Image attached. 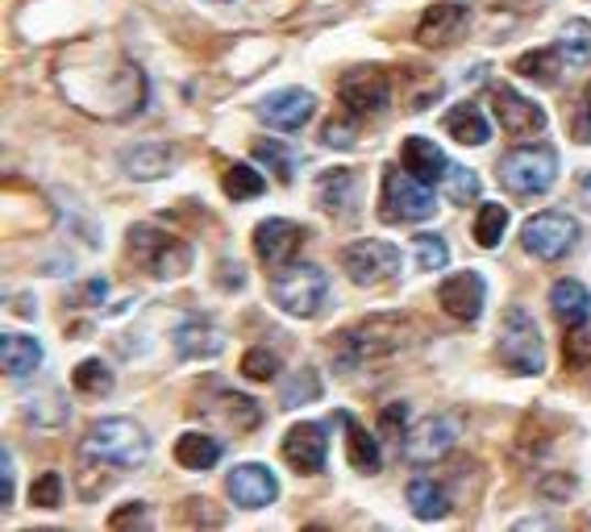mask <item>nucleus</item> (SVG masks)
Segmentation results:
<instances>
[{"label": "nucleus", "mask_w": 591, "mask_h": 532, "mask_svg": "<svg viewBox=\"0 0 591 532\" xmlns=\"http://www.w3.org/2000/svg\"><path fill=\"white\" fill-rule=\"evenodd\" d=\"M146 457H151V437L130 417L96 420L79 441V470H100L109 483H113V475L138 470Z\"/></svg>", "instance_id": "nucleus-1"}, {"label": "nucleus", "mask_w": 591, "mask_h": 532, "mask_svg": "<svg viewBox=\"0 0 591 532\" xmlns=\"http://www.w3.org/2000/svg\"><path fill=\"white\" fill-rule=\"evenodd\" d=\"M408 342H413V321L401 317V312H380V317H366V321L350 324V329L338 333L333 362L342 370H354L363 362H380L387 354H401Z\"/></svg>", "instance_id": "nucleus-2"}, {"label": "nucleus", "mask_w": 591, "mask_h": 532, "mask_svg": "<svg viewBox=\"0 0 591 532\" xmlns=\"http://www.w3.org/2000/svg\"><path fill=\"white\" fill-rule=\"evenodd\" d=\"M271 300L296 321L321 317L329 304V275L317 263H287L271 270Z\"/></svg>", "instance_id": "nucleus-3"}, {"label": "nucleus", "mask_w": 591, "mask_h": 532, "mask_svg": "<svg viewBox=\"0 0 591 532\" xmlns=\"http://www.w3.org/2000/svg\"><path fill=\"white\" fill-rule=\"evenodd\" d=\"M130 258H134L146 275H154V279H179V275H188L191 263H196V254H191L188 242L158 225L130 229Z\"/></svg>", "instance_id": "nucleus-4"}, {"label": "nucleus", "mask_w": 591, "mask_h": 532, "mask_svg": "<svg viewBox=\"0 0 591 532\" xmlns=\"http://www.w3.org/2000/svg\"><path fill=\"white\" fill-rule=\"evenodd\" d=\"M438 212V196L429 191V184H420L417 175L387 167L383 171V191H380V217L387 225H417L429 221Z\"/></svg>", "instance_id": "nucleus-5"}, {"label": "nucleus", "mask_w": 591, "mask_h": 532, "mask_svg": "<svg viewBox=\"0 0 591 532\" xmlns=\"http://www.w3.org/2000/svg\"><path fill=\"white\" fill-rule=\"evenodd\" d=\"M500 362L513 375H541L546 370V345H541V329L521 304H513L500 321Z\"/></svg>", "instance_id": "nucleus-6"}, {"label": "nucleus", "mask_w": 591, "mask_h": 532, "mask_svg": "<svg viewBox=\"0 0 591 532\" xmlns=\"http://www.w3.org/2000/svg\"><path fill=\"white\" fill-rule=\"evenodd\" d=\"M500 184L513 196H541L558 179V154L554 146H516L500 158Z\"/></svg>", "instance_id": "nucleus-7"}, {"label": "nucleus", "mask_w": 591, "mask_h": 532, "mask_svg": "<svg viewBox=\"0 0 591 532\" xmlns=\"http://www.w3.org/2000/svg\"><path fill=\"white\" fill-rule=\"evenodd\" d=\"M579 242V221H574L571 212H537L529 217L525 225H521V246L529 258L537 263H558V258H567Z\"/></svg>", "instance_id": "nucleus-8"}, {"label": "nucleus", "mask_w": 591, "mask_h": 532, "mask_svg": "<svg viewBox=\"0 0 591 532\" xmlns=\"http://www.w3.org/2000/svg\"><path fill=\"white\" fill-rule=\"evenodd\" d=\"M338 100H342V109L354 121L380 117L392 104V79H387L383 67H350L338 79Z\"/></svg>", "instance_id": "nucleus-9"}, {"label": "nucleus", "mask_w": 591, "mask_h": 532, "mask_svg": "<svg viewBox=\"0 0 591 532\" xmlns=\"http://www.w3.org/2000/svg\"><path fill=\"white\" fill-rule=\"evenodd\" d=\"M342 270L350 275V284L359 287H380L387 279H396L401 270V250L380 237H366V242H350L342 250Z\"/></svg>", "instance_id": "nucleus-10"}, {"label": "nucleus", "mask_w": 591, "mask_h": 532, "mask_svg": "<svg viewBox=\"0 0 591 532\" xmlns=\"http://www.w3.org/2000/svg\"><path fill=\"white\" fill-rule=\"evenodd\" d=\"M458 437H462V420L450 417V412H441V417H425L417 429H408L401 445L408 462L425 466V462H438V457L450 454L458 445Z\"/></svg>", "instance_id": "nucleus-11"}, {"label": "nucleus", "mask_w": 591, "mask_h": 532, "mask_svg": "<svg viewBox=\"0 0 591 532\" xmlns=\"http://www.w3.org/2000/svg\"><path fill=\"white\" fill-rule=\"evenodd\" d=\"M305 242H308V229L296 225V221H284V217H271V221L254 225V254L271 270L296 263V254L305 250Z\"/></svg>", "instance_id": "nucleus-12"}, {"label": "nucleus", "mask_w": 591, "mask_h": 532, "mask_svg": "<svg viewBox=\"0 0 591 532\" xmlns=\"http://www.w3.org/2000/svg\"><path fill=\"white\" fill-rule=\"evenodd\" d=\"M254 113L271 130H284V133L305 130L308 121H313V113H317V96L305 92V88H280V92L263 96L254 104Z\"/></svg>", "instance_id": "nucleus-13"}, {"label": "nucleus", "mask_w": 591, "mask_h": 532, "mask_svg": "<svg viewBox=\"0 0 591 532\" xmlns=\"http://www.w3.org/2000/svg\"><path fill=\"white\" fill-rule=\"evenodd\" d=\"M226 491L238 508L259 512V508H271L280 499V478L271 475V466H263V462H242V466L229 470Z\"/></svg>", "instance_id": "nucleus-14"}, {"label": "nucleus", "mask_w": 591, "mask_h": 532, "mask_svg": "<svg viewBox=\"0 0 591 532\" xmlns=\"http://www.w3.org/2000/svg\"><path fill=\"white\" fill-rule=\"evenodd\" d=\"M438 304L441 312H450L455 321L475 324L483 317V304H488V284L479 270H458L450 279H441L438 287Z\"/></svg>", "instance_id": "nucleus-15"}, {"label": "nucleus", "mask_w": 591, "mask_h": 532, "mask_svg": "<svg viewBox=\"0 0 591 532\" xmlns=\"http://www.w3.org/2000/svg\"><path fill=\"white\" fill-rule=\"evenodd\" d=\"M284 462L296 475H321L325 462H329V437H325V424L305 420V424H292L284 437Z\"/></svg>", "instance_id": "nucleus-16"}, {"label": "nucleus", "mask_w": 591, "mask_h": 532, "mask_svg": "<svg viewBox=\"0 0 591 532\" xmlns=\"http://www.w3.org/2000/svg\"><path fill=\"white\" fill-rule=\"evenodd\" d=\"M492 109H496V121L504 125L508 137L529 142V137H537V133L546 130V109L534 104V100H525V96L513 92V88H496V92H492Z\"/></svg>", "instance_id": "nucleus-17"}, {"label": "nucleus", "mask_w": 591, "mask_h": 532, "mask_svg": "<svg viewBox=\"0 0 591 532\" xmlns=\"http://www.w3.org/2000/svg\"><path fill=\"white\" fill-rule=\"evenodd\" d=\"M467 21H471V9L462 0H438V4L425 9V18L417 25V38L425 46H450V42L462 38Z\"/></svg>", "instance_id": "nucleus-18"}, {"label": "nucleus", "mask_w": 591, "mask_h": 532, "mask_svg": "<svg viewBox=\"0 0 591 532\" xmlns=\"http://www.w3.org/2000/svg\"><path fill=\"white\" fill-rule=\"evenodd\" d=\"M401 163H404V171L417 175L420 184H429V188L446 184V175H450V167H455V163L441 154L438 142H429V137H404Z\"/></svg>", "instance_id": "nucleus-19"}, {"label": "nucleus", "mask_w": 591, "mask_h": 532, "mask_svg": "<svg viewBox=\"0 0 591 532\" xmlns=\"http://www.w3.org/2000/svg\"><path fill=\"white\" fill-rule=\"evenodd\" d=\"M175 163H179V151L172 142H138L121 154V167L130 179H163V175H172Z\"/></svg>", "instance_id": "nucleus-20"}, {"label": "nucleus", "mask_w": 591, "mask_h": 532, "mask_svg": "<svg viewBox=\"0 0 591 532\" xmlns=\"http://www.w3.org/2000/svg\"><path fill=\"white\" fill-rule=\"evenodd\" d=\"M550 308L567 329H583L591 321V291L579 279H558L550 287Z\"/></svg>", "instance_id": "nucleus-21"}, {"label": "nucleus", "mask_w": 591, "mask_h": 532, "mask_svg": "<svg viewBox=\"0 0 591 532\" xmlns=\"http://www.w3.org/2000/svg\"><path fill=\"white\" fill-rule=\"evenodd\" d=\"M338 420L346 424V457H350V466L363 470V475H380L383 454H380V441L371 437V429H363L350 412H342Z\"/></svg>", "instance_id": "nucleus-22"}, {"label": "nucleus", "mask_w": 591, "mask_h": 532, "mask_svg": "<svg viewBox=\"0 0 591 532\" xmlns=\"http://www.w3.org/2000/svg\"><path fill=\"white\" fill-rule=\"evenodd\" d=\"M226 350V337L212 329L209 321H184L175 329V354L179 358H217Z\"/></svg>", "instance_id": "nucleus-23"}, {"label": "nucleus", "mask_w": 591, "mask_h": 532, "mask_svg": "<svg viewBox=\"0 0 591 532\" xmlns=\"http://www.w3.org/2000/svg\"><path fill=\"white\" fill-rule=\"evenodd\" d=\"M0 358H4V375L9 379H25V375H34L42 366V345L39 337H25V333H4Z\"/></svg>", "instance_id": "nucleus-24"}, {"label": "nucleus", "mask_w": 591, "mask_h": 532, "mask_svg": "<svg viewBox=\"0 0 591 532\" xmlns=\"http://www.w3.org/2000/svg\"><path fill=\"white\" fill-rule=\"evenodd\" d=\"M446 133L455 137V142H462V146H483L488 137H492V125H488V117H483V109L479 104H455L450 113H446Z\"/></svg>", "instance_id": "nucleus-25"}, {"label": "nucleus", "mask_w": 591, "mask_h": 532, "mask_svg": "<svg viewBox=\"0 0 591 532\" xmlns=\"http://www.w3.org/2000/svg\"><path fill=\"white\" fill-rule=\"evenodd\" d=\"M221 441L209 437V433H184V437L175 441V462L184 466V470H212L217 462H221Z\"/></svg>", "instance_id": "nucleus-26"}, {"label": "nucleus", "mask_w": 591, "mask_h": 532, "mask_svg": "<svg viewBox=\"0 0 591 532\" xmlns=\"http://www.w3.org/2000/svg\"><path fill=\"white\" fill-rule=\"evenodd\" d=\"M408 508L417 520H441V516L450 512V491L441 487L438 478H413L408 483Z\"/></svg>", "instance_id": "nucleus-27"}, {"label": "nucleus", "mask_w": 591, "mask_h": 532, "mask_svg": "<svg viewBox=\"0 0 591 532\" xmlns=\"http://www.w3.org/2000/svg\"><path fill=\"white\" fill-rule=\"evenodd\" d=\"M317 200H321L329 212H342V217H350V204L359 200L354 171H325L321 179H317Z\"/></svg>", "instance_id": "nucleus-28"}, {"label": "nucleus", "mask_w": 591, "mask_h": 532, "mask_svg": "<svg viewBox=\"0 0 591 532\" xmlns=\"http://www.w3.org/2000/svg\"><path fill=\"white\" fill-rule=\"evenodd\" d=\"M554 46H558L562 63H571V67H588L591 63V21H583V18L567 21Z\"/></svg>", "instance_id": "nucleus-29"}, {"label": "nucleus", "mask_w": 591, "mask_h": 532, "mask_svg": "<svg viewBox=\"0 0 591 532\" xmlns=\"http://www.w3.org/2000/svg\"><path fill=\"white\" fill-rule=\"evenodd\" d=\"M567 63H562V55H558V46H550V51H529V55H521L513 63V71H521L525 79H537V84H558V71H562Z\"/></svg>", "instance_id": "nucleus-30"}, {"label": "nucleus", "mask_w": 591, "mask_h": 532, "mask_svg": "<svg viewBox=\"0 0 591 532\" xmlns=\"http://www.w3.org/2000/svg\"><path fill=\"white\" fill-rule=\"evenodd\" d=\"M221 188H226L229 200H254V196H263L267 191V179L254 171V167H247V163H233V167H226V175H221Z\"/></svg>", "instance_id": "nucleus-31"}, {"label": "nucleus", "mask_w": 591, "mask_h": 532, "mask_svg": "<svg viewBox=\"0 0 591 532\" xmlns=\"http://www.w3.org/2000/svg\"><path fill=\"white\" fill-rule=\"evenodd\" d=\"M72 387H76L79 396H109L113 391V370L100 358H84L72 370Z\"/></svg>", "instance_id": "nucleus-32"}, {"label": "nucleus", "mask_w": 591, "mask_h": 532, "mask_svg": "<svg viewBox=\"0 0 591 532\" xmlns=\"http://www.w3.org/2000/svg\"><path fill=\"white\" fill-rule=\"evenodd\" d=\"M504 229H508V209L504 204H479L475 212V242L483 250H496L500 237H504Z\"/></svg>", "instance_id": "nucleus-33"}, {"label": "nucleus", "mask_w": 591, "mask_h": 532, "mask_svg": "<svg viewBox=\"0 0 591 532\" xmlns=\"http://www.w3.org/2000/svg\"><path fill=\"white\" fill-rule=\"evenodd\" d=\"M321 396V375L305 366V370H296V379L284 383V396H280V408H300L305 399H317Z\"/></svg>", "instance_id": "nucleus-34"}, {"label": "nucleus", "mask_w": 591, "mask_h": 532, "mask_svg": "<svg viewBox=\"0 0 591 532\" xmlns=\"http://www.w3.org/2000/svg\"><path fill=\"white\" fill-rule=\"evenodd\" d=\"M413 250H417L420 270H446V263H450V246H446V237H438V233H417Z\"/></svg>", "instance_id": "nucleus-35"}, {"label": "nucleus", "mask_w": 591, "mask_h": 532, "mask_svg": "<svg viewBox=\"0 0 591 532\" xmlns=\"http://www.w3.org/2000/svg\"><path fill=\"white\" fill-rule=\"evenodd\" d=\"M254 158H259V163H267L280 184H292V171H296V163H292V154H287L280 142H254Z\"/></svg>", "instance_id": "nucleus-36"}, {"label": "nucleus", "mask_w": 591, "mask_h": 532, "mask_svg": "<svg viewBox=\"0 0 591 532\" xmlns=\"http://www.w3.org/2000/svg\"><path fill=\"white\" fill-rule=\"evenodd\" d=\"M242 375L254 383H271L275 375H280V354H271V350H247Z\"/></svg>", "instance_id": "nucleus-37"}, {"label": "nucleus", "mask_w": 591, "mask_h": 532, "mask_svg": "<svg viewBox=\"0 0 591 532\" xmlns=\"http://www.w3.org/2000/svg\"><path fill=\"white\" fill-rule=\"evenodd\" d=\"M30 503H34V508H58V503H63V475H58V470H46V475L34 478Z\"/></svg>", "instance_id": "nucleus-38"}, {"label": "nucleus", "mask_w": 591, "mask_h": 532, "mask_svg": "<svg viewBox=\"0 0 591 532\" xmlns=\"http://www.w3.org/2000/svg\"><path fill=\"white\" fill-rule=\"evenodd\" d=\"M446 196L455 204H471L479 196V175L467 171V167H450V175H446Z\"/></svg>", "instance_id": "nucleus-39"}, {"label": "nucleus", "mask_w": 591, "mask_h": 532, "mask_svg": "<svg viewBox=\"0 0 591 532\" xmlns=\"http://www.w3.org/2000/svg\"><path fill=\"white\" fill-rule=\"evenodd\" d=\"M109 529H151V512H146V503L138 499V503L117 508V512L109 516Z\"/></svg>", "instance_id": "nucleus-40"}, {"label": "nucleus", "mask_w": 591, "mask_h": 532, "mask_svg": "<svg viewBox=\"0 0 591 532\" xmlns=\"http://www.w3.org/2000/svg\"><path fill=\"white\" fill-rule=\"evenodd\" d=\"M571 133L574 142H583V146L591 142V84L579 92V104L571 109Z\"/></svg>", "instance_id": "nucleus-41"}, {"label": "nucleus", "mask_w": 591, "mask_h": 532, "mask_svg": "<svg viewBox=\"0 0 591 532\" xmlns=\"http://www.w3.org/2000/svg\"><path fill=\"white\" fill-rule=\"evenodd\" d=\"M567 366L571 370H588L591 366V333L571 329V337H567Z\"/></svg>", "instance_id": "nucleus-42"}, {"label": "nucleus", "mask_w": 591, "mask_h": 532, "mask_svg": "<svg viewBox=\"0 0 591 532\" xmlns=\"http://www.w3.org/2000/svg\"><path fill=\"white\" fill-rule=\"evenodd\" d=\"M380 433L383 437H401L408 433V403H387L380 417Z\"/></svg>", "instance_id": "nucleus-43"}, {"label": "nucleus", "mask_w": 591, "mask_h": 532, "mask_svg": "<svg viewBox=\"0 0 591 532\" xmlns=\"http://www.w3.org/2000/svg\"><path fill=\"white\" fill-rule=\"evenodd\" d=\"M0 503L9 508L13 503V454L0 450Z\"/></svg>", "instance_id": "nucleus-44"}, {"label": "nucleus", "mask_w": 591, "mask_h": 532, "mask_svg": "<svg viewBox=\"0 0 591 532\" xmlns=\"http://www.w3.org/2000/svg\"><path fill=\"white\" fill-rule=\"evenodd\" d=\"M325 142H329V146H354V137H350V125H338V121H329V125H325Z\"/></svg>", "instance_id": "nucleus-45"}, {"label": "nucleus", "mask_w": 591, "mask_h": 532, "mask_svg": "<svg viewBox=\"0 0 591 532\" xmlns=\"http://www.w3.org/2000/svg\"><path fill=\"white\" fill-rule=\"evenodd\" d=\"M583 204H588V209H591V171L583 175Z\"/></svg>", "instance_id": "nucleus-46"}, {"label": "nucleus", "mask_w": 591, "mask_h": 532, "mask_svg": "<svg viewBox=\"0 0 591 532\" xmlns=\"http://www.w3.org/2000/svg\"><path fill=\"white\" fill-rule=\"evenodd\" d=\"M209 4H229V0H209Z\"/></svg>", "instance_id": "nucleus-47"}]
</instances>
